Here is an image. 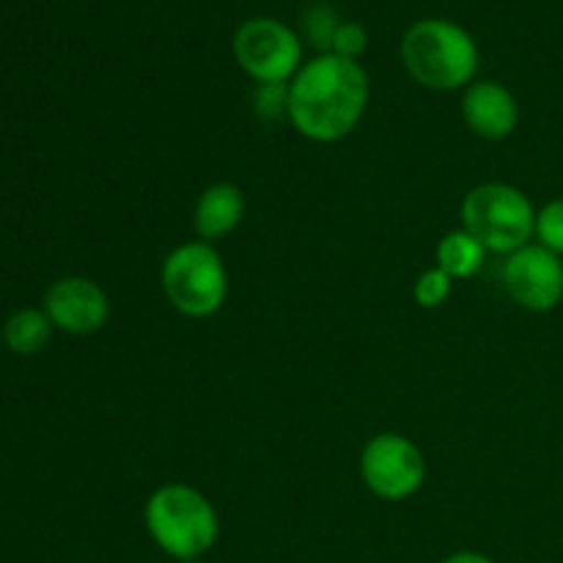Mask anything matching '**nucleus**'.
<instances>
[{
    "label": "nucleus",
    "instance_id": "nucleus-1",
    "mask_svg": "<svg viewBox=\"0 0 563 563\" xmlns=\"http://www.w3.org/2000/svg\"><path fill=\"white\" fill-rule=\"evenodd\" d=\"M368 102L372 80L361 60L317 53L289 80L286 119L306 141L341 143L357 130Z\"/></svg>",
    "mask_w": 563,
    "mask_h": 563
},
{
    "label": "nucleus",
    "instance_id": "nucleus-2",
    "mask_svg": "<svg viewBox=\"0 0 563 563\" xmlns=\"http://www.w3.org/2000/svg\"><path fill=\"white\" fill-rule=\"evenodd\" d=\"M401 66L427 91H465L478 80L482 49L476 36L449 16H423L407 25L399 42Z\"/></svg>",
    "mask_w": 563,
    "mask_h": 563
},
{
    "label": "nucleus",
    "instance_id": "nucleus-3",
    "mask_svg": "<svg viewBox=\"0 0 563 563\" xmlns=\"http://www.w3.org/2000/svg\"><path fill=\"white\" fill-rule=\"evenodd\" d=\"M143 526L152 542L170 559L198 561L218 544L220 517L201 489L170 482L154 489L143 506Z\"/></svg>",
    "mask_w": 563,
    "mask_h": 563
},
{
    "label": "nucleus",
    "instance_id": "nucleus-4",
    "mask_svg": "<svg viewBox=\"0 0 563 563\" xmlns=\"http://www.w3.org/2000/svg\"><path fill=\"white\" fill-rule=\"evenodd\" d=\"M159 286L176 313L209 319L229 300V267L212 242H181L163 258Z\"/></svg>",
    "mask_w": 563,
    "mask_h": 563
},
{
    "label": "nucleus",
    "instance_id": "nucleus-5",
    "mask_svg": "<svg viewBox=\"0 0 563 563\" xmlns=\"http://www.w3.org/2000/svg\"><path fill=\"white\" fill-rule=\"evenodd\" d=\"M462 229L471 231L487 253H509L531 245L537 234V207L509 181H484L471 187L460 207Z\"/></svg>",
    "mask_w": 563,
    "mask_h": 563
},
{
    "label": "nucleus",
    "instance_id": "nucleus-6",
    "mask_svg": "<svg viewBox=\"0 0 563 563\" xmlns=\"http://www.w3.org/2000/svg\"><path fill=\"white\" fill-rule=\"evenodd\" d=\"M236 66L253 82H289L306 64V42L278 16H247L231 38Z\"/></svg>",
    "mask_w": 563,
    "mask_h": 563
},
{
    "label": "nucleus",
    "instance_id": "nucleus-7",
    "mask_svg": "<svg viewBox=\"0 0 563 563\" xmlns=\"http://www.w3.org/2000/svg\"><path fill=\"white\" fill-rule=\"evenodd\" d=\"M361 478L374 498L401 504L421 493L427 482V460L407 434L379 432L363 445Z\"/></svg>",
    "mask_w": 563,
    "mask_h": 563
},
{
    "label": "nucleus",
    "instance_id": "nucleus-8",
    "mask_svg": "<svg viewBox=\"0 0 563 563\" xmlns=\"http://www.w3.org/2000/svg\"><path fill=\"white\" fill-rule=\"evenodd\" d=\"M500 278L506 295L522 311L550 313L563 302V258L539 242L509 253Z\"/></svg>",
    "mask_w": 563,
    "mask_h": 563
},
{
    "label": "nucleus",
    "instance_id": "nucleus-9",
    "mask_svg": "<svg viewBox=\"0 0 563 563\" xmlns=\"http://www.w3.org/2000/svg\"><path fill=\"white\" fill-rule=\"evenodd\" d=\"M42 308L55 330L66 335H93L108 324L110 297L86 275L53 280L42 297Z\"/></svg>",
    "mask_w": 563,
    "mask_h": 563
},
{
    "label": "nucleus",
    "instance_id": "nucleus-10",
    "mask_svg": "<svg viewBox=\"0 0 563 563\" xmlns=\"http://www.w3.org/2000/svg\"><path fill=\"white\" fill-rule=\"evenodd\" d=\"M462 119L484 141H506L520 124V104L509 86L478 77L462 91Z\"/></svg>",
    "mask_w": 563,
    "mask_h": 563
},
{
    "label": "nucleus",
    "instance_id": "nucleus-11",
    "mask_svg": "<svg viewBox=\"0 0 563 563\" xmlns=\"http://www.w3.org/2000/svg\"><path fill=\"white\" fill-rule=\"evenodd\" d=\"M245 218V192L234 181H214L192 207V231L198 240L218 242L240 229Z\"/></svg>",
    "mask_w": 563,
    "mask_h": 563
},
{
    "label": "nucleus",
    "instance_id": "nucleus-12",
    "mask_svg": "<svg viewBox=\"0 0 563 563\" xmlns=\"http://www.w3.org/2000/svg\"><path fill=\"white\" fill-rule=\"evenodd\" d=\"M53 322L44 313V308H16L14 313H9V319L3 322L0 330V339H3L5 350L14 352V355H38L44 346L53 339Z\"/></svg>",
    "mask_w": 563,
    "mask_h": 563
},
{
    "label": "nucleus",
    "instance_id": "nucleus-13",
    "mask_svg": "<svg viewBox=\"0 0 563 563\" xmlns=\"http://www.w3.org/2000/svg\"><path fill=\"white\" fill-rule=\"evenodd\" d=\"M484 262H487V247L471 231L462 229V225L449 231L438 242V251H434V267H440L454 280H467L476 273H482Z\"/></svg>",
    "mask_w": 563,
    "mask_h": 563
},
{
    "label": "nucleus",
    "instance_id": "nucleus-14",
    "mask_svg": "<svg viewBox=\"0 0 563 563\" xmlns=\"http://www.w3.org/2000/svg\"><path fill=\"white\" fill-rule=\"evenodd\" d=\"M339 25H341V16L333 5L311 3L308 9H302L300 27H297V33H300L302 42H306L308 47L317 49V53H330Z\"/></svg>",
    "mask_w": 563,
    "mask_h": 563
},
{
    "label": "nucleus",
    "instance_id": "nucleus-15",
    "mask_svg": "<svg viewBox=\"0 0 563 563\" xmlns=\"http://www.w3.org/2000/svg\"><path fill=\"white\" fill-rule=\"evenodd\" d=\"M454 284L456 280L449 278L440 267L423 269V273L416 278V284H412V297H416L418 306L432 311V308H440L449 302L451 291H454Z\"/></svg>",
    "mask_w": 563,
    "mask_h": 563
},
{
    "label": "nucleus",
    "instance_id": "nucleus-16",
    "mask_svg": "<svg viewBox=\"0 0 563 563\" xmlns=\"http://www.w3.org/2000/svg\"><path fill=\"white\" fill-rule=\"evenodd\" d=\"M253 113L262 121H278L289 108V82H256L251 93Z\"/></svg>",
    "mask_w": 563,
    "mask_h": 563
},
{
    "label": "nucleus",
    "instance_id": "nucleus-17",
    "mask_svg": "<svg viewBox=\"0 0 563 563\" xmlns=\"http://www.w3.org/2000/svg\"><path fill=\"white\" fill-rule=\"evenodd\" d=\"M533 242H539V245L559 253L563 258V198H553L542 209H537V234H533Z\"/></svg>",
    "mask_w": 563,
    "mask_h": 563
},
{
    "label": "nucleus",
    "instance_id": "nucleus-18",
    "mask_svg": "<svg viewBox=\"0 0 563 563\" xmlns=\"http://www.w3.org/2000/svg\"><path fill=\"white\" fill-rule=\"evenodd\" d=\"M368 49V31L363 22L355 20H341L339 31L333 36V47L330 53L341 55V58L350 60H361Z\"/></svg>",
    "mask_w": 563,
    "mask_h": 563
},
{
    "label": "nucleus",
    "instance_id": "nucleus-19",
    "mask_svg": "<svg viewBox=\"0 0 563 563\" xmlns=\"http://www.w3.org/2000/svg\"><path fill=\"white\" fill-rule=\"evenodd\" d=\"M440 563H498L489 555L476 553V550H460V553H451L449 559H443Z\"/></svg>",
    "mask_w": 563,
    "mask_h": 563
}]
</instances>
